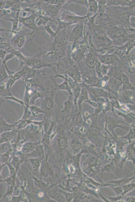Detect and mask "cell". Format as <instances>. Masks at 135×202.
Segmentation results:
<instances>
[{
  "label": "cell",
  "instance_id": "obj_18",
  "mask_svg": "<svg viewBox=\"0 0 135 202\" xmlns=\"http://www.w3.org/2000/svg\"><path fill=\"white\" fill-rule=\"evenodd\" d=\"M96 70L98 77L99 78H101L102 77V75L101 73V64L99 62H98L96 64Z\"/></svg>",
  "mask_w": 135,
  "mask_h": 202
},
{
  "label": "cell",
  "instance_id": "obj_15",
  "mask_svg": "<svg viewBox=\"0 0 135 202\" xmlns=\"http://www.w3.org/2000/svg\"><path fill=\"white\" fill-rule=\"evenodd\" d=\"M97 9V5L96 2L91 1L90 3V10L91 12H94Z\"/></svg>",
  "mask_w": 135,
  "mask_h": 202
},
{
  "label": "cell",
  "instance_id": "obj_16",
  "mask_svg": "<svg viewBox=\"0 0 135 202\" xmlns=\"http://www.w3.org/2000/svg\"><path fill=\"white\" fill-rule=\"evenodd\" d=\"M69 74L72 77V78L74 80H80V76L79 74L75 72H69Z\"/></svg>",
  "mask_w": 135,
  "mask_h": 202
},
{
  "label": "cell",
  "instance_id": "obj_3",
  "mask_svg": "<svg viewBox=\"0 0 135 202\" xmlns=\"http://www.w3.org/2000/svg\"><path fill=\"white\" fill-rule=\"evenodd\" d=\"M16 124L10 125L6 122L2 117H0V134L4 132L14 129Z\"/></svg>",
  "mask_w": 135,
  "mask_h": 202
},
{
  "label": "cell",
  "instance_id": "obj_28",
  "mask_svg": "<svg viewBox=\"0 0 135 202\" xmlns=\"http://www.w3.org/2000/svg\"><path fill=\"white\" fill-rule=\"evenodd\" d=\"M13 181V179L12 177H10L7 179L6 181L8 182L9 183H12Z\"/></svg>",
  "mask_w": 135,
  "mask_h": 202
},
{
  "label": "cell",
  "instance_id": "obj_17",
  "mask_svg": "<svg viewBox=\"0 0 135 202\" xmlns=\"http://www.w3.org/2000/svg\"><path fill=\"white\" fill-rule=\"evenodd\" d=\"M25 42V39L23 36H21L18 39L17 42V44L18 46L21 47L22 46Z\"/></svg>",
  "mask_w": 135,
  "mask_h": 202
},
{
  "label": "cell",
  "instance_id": "obj_6",
  "mask_svg": "<svg viewBox=\"0 0 135 202\" xmlns=\"http://www.w3.org/2000/svg\"><path fill=\"white\" fill-rule=\"evenodd\" d=\"M9 75L7 72L6 64L0 63V84L9 78Z\"/></svg>",
  "mask_w": 135,
  "mask_h": 202
},
{
  "label": "cell",
  "instance_id": "obj_9",
  "mask_svg": "<svg viewBox=\"0 0 135 202\" xmlns=\"http://www.w3.org/2000/svg\"><path fill=\"white\" fill-rule=\"evenodd\" d=\"M16 133L15 131L10 130L6 131L0 135H1L5 141H9L13 137Z\"/></svg>",
  "mask_w": 135,
  "mask_h": 202
},
{
  "label": "cell",
  "instance_id": "obj_2",
  "mask_svg": "<svg viewBox=\"0 0 135 202\" xmlns=\"http://www.w3.org/2000/svg\"><path fill=\"white\" fill-rule=\"evenodd\" d=\"M27 64L29 66L35 69H39L45 67H50L52 68L50 65L47 64L44 62L38 59L27 61Z\"/></svg>",
  "mask_w": 135,
  "mask_h": 202
},
{
  "label": "cell",
  "instance_id": "obj_7",
  "mask_svg": "<svg viewBox=\"0 0 135 202\" xmlns=\"http://www.w3.org/2000/svg\"><path fill=\"white\" fill-rule=\"evenodd\" d=\"M29 108L31 111L32 115L34 117H37L38 115L42 113L44 115L46 114V112L42 109L36 105H29Z\"/></svg>",
  "mask_w": 135,
  "mask_h": 202
},
{
  "label": "cell",
  "instance_id": "obj_27",
  "mask_svg": "<svg viewBox=\"0 0 135 202\" xmlns=\"http://www.w3.org/2000/svg\"><path fill=\"white\" fill-rule=\"evenodd\" d=\"M89 103L90 104L92 105L94 107H98V105L95 102L89 101Z\"/></svg>",
  "mask_w": 135,
  "mask_h": 202
},
{
  "label": "cell",
  "instance_id": "obj_23",
  "mask_svg": "<svg viewBox=\"0 0 135 202\" xmlns=\"http://www.w3.org/2000/svg\"><path fill=\"white\" fill-rule=\"evenodd\" d=\"M81 27H78L75 28L74 30L75 34L76 35H78L81 32Z\"/></svg>",
  "mask_w": 135,
  "mask_h": 202
},
{
  "label": "cell",
  "instance_id": "obj_21",
  "mask_svg": "<svg viewBox=\"0 0 135 202\" xmlns=\"http://www.w3.org/2000/svg\"><path fill=\"white\" fill-rule=\"evenodd\" d=\"M6 51L0 49V58L3 61L4 60L6 56Z\"/></svg>",
  "mask_w": 135,
  "mask_h": 202
},
{
  "label": "cell",
  "instance_id": "obj_31",
  "mask_svg": "<svg viewBox=\"0 0 135 202\" xmlns=\"http://www.w3.org/2000/svg\"><path fill=\"white\" fill-rule=\"evenodd\" d=\"M2 30L1 29H0V30Z\"/></svg>",
  "mask_w": 135,
  "mask_h": 202
},
{
  "label": "cell",
  "instance_id": "obj_11",
  "mask_svg": "<svg viewBox=\"0 0 135 202\" xmlns=\"http://www.w3.org/2000/svg\"><path fill=\"white\" fill-rule=\"evenodd\" d=\"M96 59L93 55L90 54L86 59V63L89 67L93 68L96 64Z\"/></svg>",
  "mask_w": 135,
  "mask_h": 202
},
{
  "label": "cell",
  "instance_id": "obj_12",
  "mask_svg": "<svg viewBox=\"0 0 135 202\" xmlns=\"http://www.w3.org/2000/svg\"><path fill=\"white\" fill-rule=\"evenodd\" d=\"M101 61L105 64H111L114 61V58L111 56H105L101 58Z\"/></svg>",
  "mask_w": 135,
  "mask_h": 202
},
{
  "label": "cell",
  "instance_id": "obj_5",
  "mask_svg": "<svg viewBox=\"0 0 135 202\" xmlns=\"http://www.w3.org/2000/svg\"><path fill=\"white\" fill-rule=\"evenodd\" d=\"M46 92H43L42 91L39 92L37 90H36L30 98L29 105H35V101L38 98H40L42 99L45 96Z\"/></svg>",
  "mask_w": 135,
  "mask_h": 202
},
{
  "label": "cell",
  "instance_id": "obj_8",
  "mask_svg": "<svg viewBox=\"0 0 135 202\" xmlns=\"http://www.w3.org/2000/svg\"><path fill=\"white\" fill-rule=\"evenodd\" d=\"M72 105V99L71 96H69L68 100L64 103V109L61 111L62 114L65 115L70 110Z\"/></svg>",
  "mask_w": 135,
  "mask_h": 202
},
{
  "label": "cell",
  "instance_id": "obj_13",
  "mask_svg": "<svg viewBox=\"0 0 135 202\" xmlns=\"http://www.w3.org/2000/svg\"><path fill=\"white\" fill-rule=\"evenodd\" d=\"M62 44L60 42H57L54 45V49L55 52L57 54L60 53L62 50Z\"/></svg>",
  "mask_w": 135,
  "mask_h": 202
},
{
  "label": "cell",
  "instance_id": "obj_30",
  "mask_svg": "<svg viewBox=\"0 0 135 202\" xmlns=\"http://www.w3.org/2000/svg\"><path fill=\"white\" fill-rule=\"evenodd\" d=\"M1 165H0V172H1Z\"/></svg>",
  "mask_w": 135,
  "mask_h": 202
},
{
  "label": "cell",
  "instance_id": "obj_14",
  "mask_svg": "<svg viewBox=\"0 0 135 202\" xmlns=\"http://www.w3.org/2000/svg\"><path fill=\"white\" fill-rule=\"evenodd\" d=\"M87 83L91 85H98L99 82L96 78H92L89 79Z\"/></svg>",
  "mask_w": 135,
  "mask_h": 202
},
{
  "label": "cell",
  "instance_id": "obj_25",
  "mask_svg": "<svg viewBox=\"0 0 135 202\" xmlns=\"http://www.w3.org/2000/svg\"><path fill=\"white\" fill-rule=\"evenodd\" d=\"M124 31L122 29H118L116 32V35L118 36H119L122 35Z\"/></svg>",
  "mask_w": 135,
  "mask_h": 202
},
{
  "label": "cell",
  "instance_id": "obj_10",
  "mask_svg": "<svg viewBox=\"0 0 135 202\" xmlns=\"http://www.w3.org/2000/svg\"><path fill=\"white\" fill-rule=\"evenodd\" d=\"M24 114L21 120H25L30 119L31 117H34L32 115V113L29 108V106L25 105L24 107Z\"/></svg>",
  "mask_w": 135,
  "mask_h": 202
},
{
  "label": "cell",
  "instance_id": "obj_29",
  "mask_svg": "<svg viewBox=\"0 0 135 202\" xmlns=\"http://www.w3.org/2000/svg\"><path fill=\"white\" fill-rule=\"evenodd\" d=\"M5 141L4 139L1 136V135H0V144H1V143Z\"/></svg>",
  "mask_w": 135,
  "mask_h": 202
},
{
  "label": "cell",
  "instance_id": "obj_4",
  "mask_svg": "<svg viewBox=\"0 0 135 202\" xmlns=\"http://www.w3.org/2000/svg\"><path fill=\"white\" fill-rule=\"evenodd\" d=\"M26 89L24 94L23 102L25 105L29 106L30 98L34 93L36 89L32 87L25 86Z\"/></svg>",
  "mask_w": 135,
  "mask_h": 202
},
{
  "label": "cell",
  "instance_id": "obj_22",
  "mask_svg": "<svg viewBox=\"0 0 135 202\" xmlns=\"http://www.w3.org/2000/svg\"><path fill=\"white\" fill-rule=\"evenodd\" d=\"M101 72L104 75H105L107 73L108 68L106 66L103 65L101 67Z\"/></svg>",
  "mask_w": 135,
  "mask_h": 202
},
{
  "label": "cell",
  "instance_id": "obj_19",
  "mask_svg": "<svg viewBox=\"0 0 135 202\" xmlns=\"http://www.w3.org/2000/svg\"><path fill=\"white\" fill-rule=\"evenodd\" d=\"M24 23L27 25H30L33 23L34 20L32 17L27 18L25 19Z\"/></svg>",
  "mask_w": 135,
  "mask_h": 202
},
{
  "label": "cell",
  "instance_id": "obj_20",
  "mask_svg": "<svg viewBox=\"0 0 135 202\" xmlns=\"http://www.w3.org/2000/svg\"><path fill=\"white\" fill-rule=\"evenodd\" d=\"M14 56V55L12 54H10L6 56L4 60L3 61V63L5 64L6 62L10 59L13 58Z\"/></svg>",
  "mask_w": 135,
  "mask_h": 202
},
{
  "label": "cell",
  "instance_id": "obj_1",
  "mask_svg": "<svg viewBox=\"0 0 135 202\" xmlns=\"http://www.w3.org/2000/svg\"><path fill=\"white\" fill-rule=\"evenodd\" d=\"M42 74H39L32 77V78L25 80V86L29 87H32L36 89L39 88L41 90V91L46 93L48 90L44 86V82L46 80L49 79V77L42 76Z\"/></svg>",
  "mask_w": 135,
  "mask_h": 202
},
{
  "label": "cell",
  "instance_id": "obj_24",
  "mask_svg": "<svg viewBox=\"0 0 135 202\" xmlns=\"http://www.w3.org/2000/svg\"><path fill=\"white\" fill-rule=\"evenodd\" d=\"M34 169L37 168L39 165V162L38 160H34L33 161L32 163Z\"/></svg>",
  "mask_w": 135,
  "mask_h": 202
},
{
  "label": "cell",
  "instance_id": "obj_26",
  "mask_svg": "<svg viewBox=\"0 0 135 202\" xmlns=\"http://www.w3.org/2000/svg\"><path fill=\"white\" fill-rule=\"evenodd\" d=\"M32 145L31 144H30V143H28V144L24 145V148L25 149L28 150L31 149L32 148Z\"/></svg>",
  "mask_w": 135,
  "mask_h": 202
}]
</instances>
